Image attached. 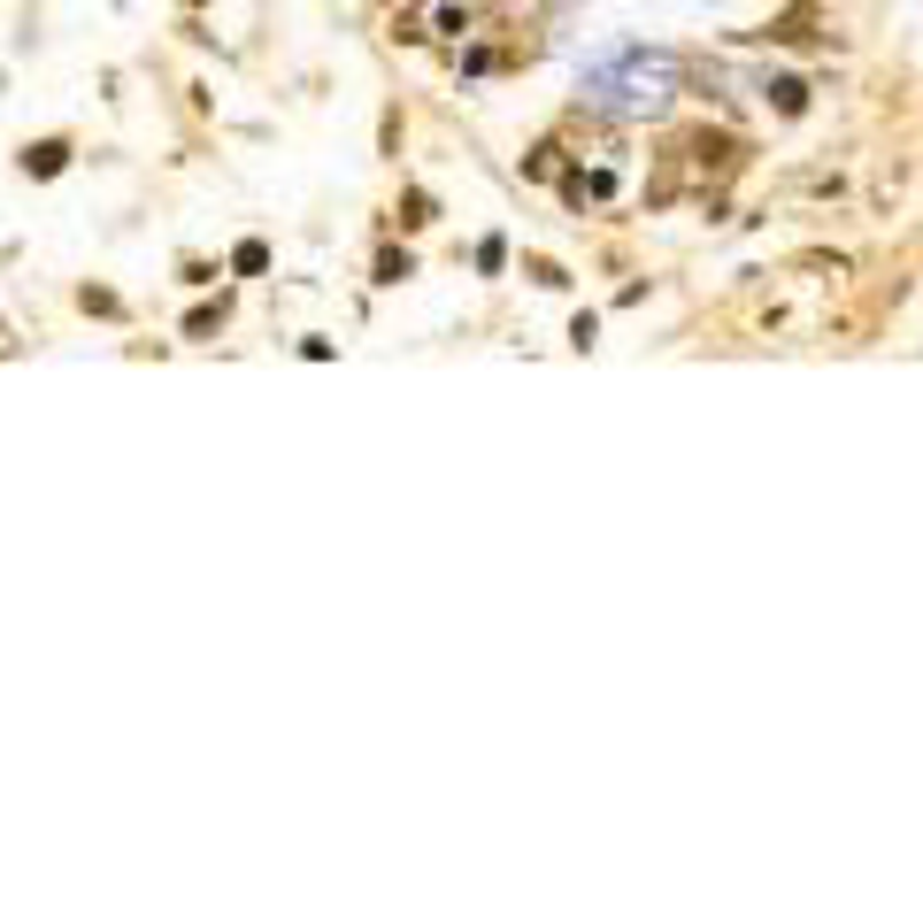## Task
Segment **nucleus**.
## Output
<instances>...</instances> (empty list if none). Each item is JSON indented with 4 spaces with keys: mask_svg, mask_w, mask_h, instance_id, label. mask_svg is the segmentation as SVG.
Here are the masks:
<instances>
[{
    "mask_svg": "<svg viewBox=\"0 0 923 923\" xmlns=\"http://www.w3.org/2000/svg\"><path fill=\"white\" fill-rule=\"evenodd\" d=\"M763 39H777V46H816V39H823V8H816V0H792L785 15H769Z\"/></svg>",
    "mask_w": 923,
    "mask_h": 923,
    "instance_id": "f257e3e1",
    "label": "nucleus"
},
{
    "mask_svg": "<svg viewBox=\"0 0 923 923\" xmlns=\"http://www.w3.org/2000/svg\"><path fill=\"white\" fill-rule=\"evenodd\" d=\"M62 162H70V139H39V147H23V169H31V177H62Z\"/></svg>",
    "mask_w": 923,
    "mask_h": 923,
    "instance_id": "f03ea898",
    "label": "nucleus"
},
{
    "mask_svg": "<svg viewBox=\"0 0 923 923\" xmlns=\"http://www.w3.org/2000/svg\"><path fill=\"white\" fill-rule=\"evenodd\" d=\"M769 101H777V116H800V108H808V85H800V77H777Z\"/></svg>",
    "mask_w": 923,
    "mask_h": 923,
    "instance_id": "7ed1b4c3",
    "label": "nucleus"
},
{
    "mask_svg": "<svg viewBox=\"0 0 923 923\" xmlns=\"http://www.w3.org/2000/svg\"><path fill=\"white\" fill-rule=\"evenodd\" d=\"M401 278H416V262H408L401 247H385V255H377V286H401Z\"/></svg>",
    "mask_w": 923,
    "mask_h": 923,
    "instance_id": "20e7f679",
    "label": "nucleus"
},
{
    "mask_svg": "<svg viewBox=\"0 0 923 923\" xmlns=\"http://www.w3.org/2000/svg\"><path fill=\"white\" fill-rule=\"evenodd\" d=\"M231 270H239V278H255V270H270V247H262V239H247V247L231 255Z\"/></svg>",
    "mask_w": 923,
    "mask_h": 923,
    "instance_id": "39448f33",
    "label": "nucleus"
},
{
    "mask_svg": "<svg viewBox=\"0 0 923 923\" xmlns=\"http://www.w3.org/2000/svg\"><path fill=\"white\" fill-rule=\"evenodd\" d=\"M570 339H578V346H593V339H601V315H593V308H578V323H570Z\"/></svg>",
    "mask_w": 923,
    "mask_h": 923,
    "instance_id": "423d86ee",
    "label": "nucleus"
}]
</instances>
